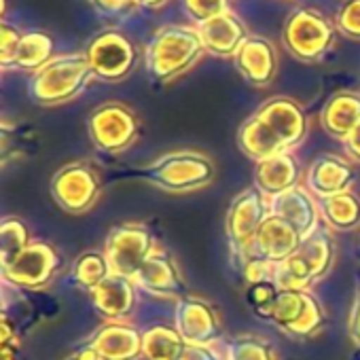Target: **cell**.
Segmentation results:
<instances>
[{"instance_id": "ac0fdd59", "label": "cell", "mask_w": 360, "mask_h": 360, "mask_svg": "<svg viewBox=\"0 0 360 360\" xmlns=\"http://www.w3.org/2000/svg\"><path fill=\"white\" fill-rule=\"evenodd\" d=\"M198 32L204 43V49L214 56H221V58L236 56L238 49L248 39L246 26L231 11L221 13V15L200 24Z\"/></svg>"}, {"instance_id": "f546056e", "label": "cell", "mask_w": 360, "mask_h": 360, "mask_svg": "<svg viewBox=\"0 0 360 360\" xmlns=\"http://www.w3.org/2000/svg\"><path fill=\"white\" fill-rule=\"evenodd\" d=\"M28 229L20 219H5L0 227V257H3V267L9 265L22 250L28 246Z\"/></svg>"}, {"instance_id": "d590c367", "label": "cell", "mask_w": 360, "mask_h": 360, "mask_svg": "<svg viewBox=\"0 0 360 360\" xmlns=\"http://www.w3.org/2000/svg\"><path fill=\"white\" fill-rule=\"evenodd\" d=\"M20 41H22L20 30L11 28L9 24H3V30H0V58H3V66L5 68L13 66Z\"/></svg>"}, {"instance_id": "5b68a950", "label": "cell", "mask_w": 360, "mask_h": 360, "mask_svg": "<svg viewBox=\"0 0 360 360\" xmlns=\"http://www.w3.org/2000/svg\"><path fill=\"white\" fill-rule=\"evenodd\" d=\"M153 255V236L140 223L115 227L106 238V261L110 274L136 280L144 261Z\"/></svg>"}, {"instance_id": "d6986e66", "label": "cell", "mask_w": 360, "mask_h": 360, "mask_svg": "<svg viewBox=\"0 0 360 360\" xmlns=\"http://www.w3.org/2000/svg\"><path fill=\"white\" fill-rule=\"evenodd\" d=\"M255 180H257V189L263 195H269L274 200L280 193L297 187L299 163H297V159L288 150L280 153L276 157H269V159L257 163Z\"/></svg>"}, {"instance_id": "d6a6232c", "label": "cell", "mask_w": 360, "mask_h": 360, "mask_svg": "<svg viewBox=\"0 0 360 360\" xmlns=\"http://www.w3.org/2000/svg\"><path fill=\"white\" fill-rule=\"evenodd\" d=\"M322 324H324V311H322V307L318 305V301L309 295V297H307V305H305L303 316H301L299 322L288 330V335H292V337H309V335H314L316 330H320Z\"/></svg>"}, {"instance_id": "83f0119b", "label": "cell", "mask_w": 360, "mask_h": 360, "mask_svg": "<svg viewBox=\"0 0 360 360\" xmlns=\"http://www.w3.org/2000/svg\"><path fill=\"white\" fill-rule=\"evenodd\" d=\"M307 292H301V290H280L276 303L271 305L267 318L282 330H290L299 318L303 316L305 311V305H307Z\"/></svg>"}, {"instance_id": "8992f818", "label": "cell", "mask_w": 360, "mask_h": 360, "mask_svg": "<svg viewBox=\"0 0 360 360\" xmlns=\"http://www.w3.org/2000/svg\"><path fill=\"white\" fill-rule=\"evenodd\" d=\"M89 136L94 144L104 153H121L127 148L138 134L136 115L123 104H104L89 117Z\"/></svg>"}, {"instance_id": "2e32d148", "label": "cell", "mask_w": 360, "mask_h": 360, "mask_svg": "<svg viewBox=\"0 0 360 360\" xmlns=\"http://www.w3.org/2000/svg\"><path fill=\"white\" fill-rule=\"evenodd\" d=\"M138 286H142L144 290L153 292V295H163V297H178L185 299L187 297V284L180 278L178 267L174 265V261L163 255V252H153L144 265L140 267L136 280Z\"/></svg>"}, {"instance_id": "4dcf8cb0", "label": "cell", "mask_w": 360, "mask_h": 360, "mask_svg": "<svg viewBox=\"0 0 360 360\" xmlns=\"http://www.w3.org/2000/svg\"><path fill=\"white\" fill-rule=\"evenodd\" d=\"M229 360H276L271 347L257 337H240L229 347Z\"/></svg>"}, {"instance_id": "44dd1931", "label": "cell", "mask_w": 360, "mask_h": 360, "mask_svg": "<svg viewBox=\"0 0 360 360\" xmlns=\"http://www.w3.org/2000/svg\"><path fill=\"white\" fill-rule=\"evenodd\" d=\"M89 292H91L96 309L102 316L112 318V320L127 316L134 307V301H136L131 280H127L123 276H115V274H110L102 284H98Z\"/></svg>"}, {"instance_id": "3957f363", "label": "cell", "mask_w": 360, "mask_h": 360, "mask_svg": "<svg viewBox=\"0 0 360 360\" xmlns=\"http://www.w3.org/2000/svg\"><path fill=\"white\" fill-rule=\"evenodd\" d=\"M140 174L163 191H195L212 183L214 163L195 150H178L161 155Z\"/></svg>"}, {"instance_id": "7bdbcfd3", "label": "cell", "mask_w": 360, "mask_h": 360, "mask_svg": "<svg viewBox=\"0 0 360 360\" xmlns=\"http://www.w3.org/2000/svg\"><path fill=\"white\" fill-rule=\"evenodd\" d=\"M140 5H144V7H150V9H157V7H161L163 3H167V0H138Z\"/></svg>"}, {"instance_id": "cb8c5ba5", "label": "cell", "mask_w": 360, "mask_h": 360, "mask_svg": "<svg viewBox=\"0 0 360 360\" xmlns=\"http://www.w3.org/2000/svg\"><path fill=\"white\" fill-rule=\"evenodd\" d=\"M187 345L178 330L167 326H153L142 335V356L146 360H180Z\"/></svg>"}, {"instance_id": "f35d334b", "label": "cell", "mask_w": 360, "mask_h": 360, "mask_svg": "<svg viewBox=\"0 0 360 360\" xmlns=\"http://www.w3.org/2000/svg\"><path fill=\"white\" fill-rule=\"evenodd\" d=\"M349 337L352 341L360 347V290L356 292V301L352 307V318H349Z\"/></svg>"}, {"instance_id": "7402d4cb", "label": "cell", "mask_w": 360, "mask_h": 360, "mask_svg": "<svg viewBox=\"0 0 360 360\" xmlns=\"http://www.w3.org/2000/svg\"><path fill=\"white\" fill-rule=\"evenodd\" d=\"M360 123V96L352 91L335 94L322 110V127L339 140H345Z\"/></svg>"}, {"instance_id": "d4e9b609", "label": "cell", "mask_w": 360, "mask_h": 360, "mask_svg": "<svg viewBox=\"0 0 360 360\" xmlns=\"http://www.w3.org/2000/svg\"><path fill=\"white\" fill-rule=\"evenodd\" d=\"M320 214L324 223L333 229L347 231L360 223V200L354 193H339L333 198L322 200Z\"/></svg>"}, {"instance_id": "4fadbf2b", "label": "cell", "mask_w": 360, "mask_h": 360, "mask_svg": "<svg viewBox=\"0 0 360 360\" xmlns=\"http://www.w3.org/2000/svg\"><path fill=\"white\" fill-rule=\"evenodd\" d=\"M257 117L269 125L286 148L297 146L307 134V117L303 108L290 98H271L259 110Z\"/></svg>"}, {"instance_id": "9a60e30c", "label": "cell", "mask_w": 360, "mask_h": 360, "mask_svg": "<svg viewBox=\"0 0 360 360\" xmlns=\"http://www.w3.org/2000/svg\"><path fill=\"white\" fill-rule=\"evenodd\" d=\"M354 180L356 174L352 165L335 155L318 157L307 169V189L322 200L339 193H347L349 187L354 185Z\"/></svg>"}, {"instance_id": "e575fe53", "label": "cell", "mask_w": 360, "mask_h": 360, "mask_svg": "<svg viewBox=\"0 0 360 360\" xmlns=\"http://www.w3.org/2000/svg\"><path fill=\"white\" fill-rule=\"evenodd\" d=\"M185 7L191 13V18L204 24L221 13H227L229 0H185Z\"/></svg>"}, {"instance_id": "5bb4252c", "label": "cell", "mask_w": 360, "mask_h": 360, "mask_svg": "<svg viewBox=\"0 0 360 360\" xmlns=\"http://www.w3.org/2000/svg\"><path fill=\"white\" fill-rule=\"evenodd\" d=\"M233 60L242 77L255 87L269 85L278 70V53L274 45L261 37H248Z\"/></svg>"}, {"instance_id": "484cf974", "label": "cell", "mask_w": 360, "mask_h": 360, "mask_svg": "<svg viewBox=\"0 0 360 360\" xmlns=\"http://www.w3.org/2000/svg\"><path fill=\"white\" fill-rule=\"evenodd\" d=\"M297 255L309 265V269L314 271V276H316V280H318V278H322V276L330 269L333 259H335V246H333L330 236H328L324 229L316 227V229L303 240V244L299 246Z\"/></svg>"}, {"instance_id": "1f68e13d", "label": "cell", "mask_w": 360, "mask_h": 360, "mask_svg": "<svg viewBox=\"0 0 360 360\" xmlns=\"http://www.w3.org/2000/svg\"><path fill=\"white\" fill-rule=\"evenodd\" d=\"M278 295H280V288H278V284L274 280H261V282H255V284L248 286L250 305L257 309V314H261L265 318H267L271 305L276 303Z\"/></svg>"}, {"instance_id": "277c9868", "label": "cell", "mask_w": 360, "mask_h": 360, "mask_svg": "<svg viewBox=\"0 0 360 360\" xmlns=\"http://www.w3.org/2000/svg\"><path fill=\"white\" fill-rule=\"evenodd\" d=\"M284 45L303 62H318L335 39L333 24L316 9H297L284 26Z\"/></svg>"}, {"instance_id": "ffe728a7", "label": "cell", "mask_w": 360, "mask_h": 360, "mask_svg": "<svg viewBox=\"0 0 360 360\" xmlns=\"http://www.w3.org/2000/svg\"><path fill=\"white\" fill-rule=\"evenodd\" d=\"M269 206H271V214L290 223L303 236V240L318 227V208L309 198V193L299 187L280 193L278 198L271 200Z\"/></svg>"}, {"instance_id": "8fae6325", "label": "cell", "mask_w": 360, "mask_h": 360, "mask_svg": "<svg viewBox=\"0 0 360 360\" xmlns=\"http://www.w3.org/2000/svg\"><path fill=\"white\" fill-rule=\"evenodd\" d=\"M303 244V236L284 219L269 214L261 225L252 246L248 248V259H259L269 265H278L292 257Z\"/></svg>"}, {"instance_id": "ab89813d", "label": "cell", "mask_w": 360, "mask_h": 360, "mask_svg": "<svg viewBox=\"0 0 360 360\" xmlns=\"http://www.w3.org/2000/svg\"><path fill=\"white\" fill-rule=\"evenodd\" d=\"M343 144H345V150L356 159V161H360V123L354 127V131L343 140Z\"/></svg>"}, {"instance_id": "b9f144b4", "label": "cell", "mask_w": 360, "mask_h": 360, "mask_svg": "<svg viewBox=\"0 0 360 360\" xmlns=\"http://www.w3.org/2000/svg\"><path fill=\"white\" fill-rule=\"evenodd\" d=\"M0 354H3V358H0V360H15V343L0 345Z\"/></svg>"}, {"instance_id": "ba28073f", "label": "cell", "mask_w": 360, "mask_h": 360, "mask_svg": "<svg viewBox=\"0 0 360 360\" xmlns=\"http://www.w3.org/2000/svg\"><path fill=\"white\" fill-rule=\"evenodd\" d=\"M85 56L94 75L104 81H121L131 72L136 64L134 45L117 30H106L98 34L89 43Z\"/></svg>"}, {"instance_id": "e0dca14e", "label": "cell", "mask_w": 360, "mask_h": 360, "mask_svg": "<svg viewBox=\"0 0 360 360\" xmlns=\"http://www.w3.org/2000/svg\"><path fill=\"white\" fill-rule=\"evenodd\" d=\"M100 360H136L142 356V335L121 322L104 324L89 341Z\"/></svg>"}, {"instance_id": "4316f807", "label": "cell", "mask_w": 360, "mask_h": 360, "mask_svg": "<svg viewBox=\"0 0 360 360\" xmlns=\"http://www.w3.org/2000/svg\"><path fill=\"white\" fill-rule=\"evenodd\" d=\"M53 53V41L45 32H28L22 34L13 66L20 70H41L45 64H49Z\"/></svg>"}, {"instance_id": "7c38bea8", "label": "cell", "mask_w": 360, "mask_h": 360, "mask_svg": "<svg viewBox=\"0 0 360 360\" xmlns=\"http://www.w3.org/2000/svg\"><path fill=\"white\" fill-rule=\"evenodd\" d=\"M176 330L189 345H204V347H208L223 335L214 307L202 299H191V297L178 301Z\"/></svg>"}, {"instance_id": "60d3db41", "label": "cell", "mask_w": 360, "mask_h": 360, "mask_svg": "<svg viewBox=\"0 0 360 360\" xmlns=\"http://www.w3.org/2000/svg\"><path fill=\"white\" fill-rule=\"evenodd\" d=\"M68 360H100V356H98L96 349L87 343V345H83L77 354H72Z\"/></svg>"}, {"instance_id": "8d00e7d4", "label": "cell", "mask_w": 360, "mask_h": 360, "mask_svg": "<svg viewBox=\"0 0 360 360\" xmlns=\"http://www.w3.org/2000/svg\"><path fill=\"white\" fill-rule=\"evenodd\" d=\"M134 3L138 0H94V5L104 11V13H121V11H127Z\"/></svg>"}, {"instance_id": "836d02e7", "label": "cell", "mask_w": 360, "mask_h": 360, "mask_svg": "<svg viewBox=\"0 0 360 360\" xmlns=\"http://www.w3.org/2000/svg\"><path fill=\"white\" fill-rule=\"evenodd\" d=\"M335 28L349 39H360V0H345L337 13Z\"/></svg>"}, {"instance_id": "74e56055", "label": "cell", "mask_w": 360, "mask_h": 360, "mask_svg": "<svg viewBox=\"0 0 360 360\" xmlns=\"http://www.w3.org/2000/svg\"><path fill=\"white\" fill-rule=\"evenodd\" d=\"M180 360H221V358H217V354L204 345H187V349L183 356H180Z\"/></svg>"}, {"instance_id": "f1b7e54d", "label": "cell", "mask_w": 360, "mask_h": 360, "mask_svg": "<svg viewBox=\"0 0 360 360\" xmlns=\"http://www.w3.org/2000/svg\"><path fill=\"white\" fill-rule=\"evenodd\" d=\"M110 276V265L106 261V255L87 252L81 255L72 267V278L79 286L94 290L98 284H102Z\"/></svg>"}, {"instance_id": "603a6c76", "label": "cell", "mask_w": 360, "mask_h": 360, "mask_svg": "<svg viewBox=\"0 0 360 360\" xmlns=\"http://www.w3.org/2000/svg\"><path fill=\"white\" fill-rule=\"evenodd\" d=\"M238 144H240V148H242L250 159H255L257 163L288 150V148L280 142V138L269 129V125H267L265 121H261L257 115L250 117V119L240 127V131H238Z\"/></svg>"}, {"instance_id": "6da1fadb", "label": "cell", "mask_w": 360, "mask_h": 360, "mask_svg": "<svg viewBox=\"0 0 360 360\" xmlns=\"http://www.w3.org/2000/svg\"><path fill=\"white\" fill-rule=\"evenodd\" d=\"M94 77L85 53L62 56L34 72L30 81V98L43 106L64 104L77 98Z\"/></svg>"}, {"instance_id": "52a82bcc", "label": "cell", "mask_w": 360, "mask_h": 360, "mask_svg": "<svg viewBox=\"0 0 360 360\" xmlns=\"http://www.w3.org/2000/svg\"><path fill=\"white\" fill-rule=\"evenodd\" d=\"M51 195L66 212L89 210L100 195V180L85 163H70L62 167L51 180Z\"/></svg>"}, {"instance_id": "30bf717a", "label": "cell", "mask_w": 360, "mask_h": 360, "mask_svg": "<svg viewBox=\"0 0 360 360\" xmlns=\"http://www.w3.org/2000/svg\"><path fill=\"white\" fill-rule=\"evenodd\" d=\"M60 267V255L51 244L32 242L9 265L3 267L5 280L22 288L45 286Z\"/></svg>"}, {"instance_id": "7a4b0ae2", "label": "cell", "mask_w": 360, "mask_h": 360, "mask_svg": "<svg viewBox=\"0 0 360 360\" xmlns=\"http://www.w3.org/2000/svg\"><path fill=\"white\" fill-rule=\"evenodd\" d=\"M202 53L204 43L198 30L165 26L153 37L146 49V68L157 81H172L187 72Z\"/></svg>"}, {"instance_id": "9c48e42d", "label": "cell", "mask_w": 360, "mask_h": 360, "mask_svg": "<svg viewBox=\"0 0 360 360\" xmlns=\"http://www.w3.org/2000/svg\"><path fill=\"white\" fill-rule=\"evenodd\" d=\"M271 214V206L265 204L259 189H246L240 193L227 214V236L236 252L246 255L252 246L261 225Z\"/></svg>"}]
</instances>
